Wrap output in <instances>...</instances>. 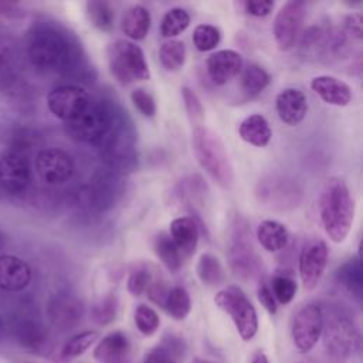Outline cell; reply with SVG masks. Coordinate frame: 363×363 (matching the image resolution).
Listing matches in <instances>:
<instances>
[{"instance_id": "1", "label": "cell", "mask_w": 363, "mask_h": 363, "mask_svg": "<svg viewBox=\"0 0 363 363\" xmlns=\"http://www.w3.org/2000/svg\"><path fill=\"white\" fill-rule=\"evenodd\" d=\"M27 57L41 72L78 75L86 60L77 37L57 23H37L27 33Z\"/></svg>"}, {"instance_id": "38", "label": "cell", "mask_w": 363, "mask_h": 363, "mask_svg": "<svg viewBox=\"0 0 363 363\" xmlns=\"http://www.w3.org/2000/svg\"><path fill=\"white\" fill-rule=\"evenodd\" d=\"M99 339V333L95 330H85L81 332L71 339L67 340V343L62 346L61 356L64 359H74L81 354H84L91 346H94Z\"/></svg>"}, {"instance_id": "37", "label": "cell", "mask_w": 363, "mask_h": 363, "mask_svg": "<svg viewBox=\"0 0 363 363\" xmlns=\"http://www.w3.org/2000/svg\"><path fill=\"white\" fill-rule=\"evenodd\" d=\"M190 24V14L182 7H173L164 13L160 21V34L164 38H174Z\"/></svg>"}, {"instance_id": "8", "label": "cell", "mask_w": 363, "mask_h": 363, "mask_svg": "<svg viewBox=\"0 0 363 363\" xmlns=\"http://www.w3.org/2000/svg\"><path fill=\"white\" fill-rule=\"evenodd\" d=\"M214 303L231 318L242 340L248 342L255 336L258 330L257 311L238 286L230 285L220 289L214 296Z\"/></svg>"}, {"instance_id": "3", "label": "cell", "mask_w": 363, "mask_h": 363, "mask_svg": "<svg viewBox=\"0 0 363 363\" xmlns=\"http://www.w3.org/2000/svg\"><path fill=\"white\" fill-rule=\"evenodd\" d=\"M135 142L136 133L130 118L126 111L116 106L113 122L102 142L96 146L109 170L118 173L132 170L135 167L138 160Z\"/></svg>"}, {"instance_id": "15", "label": "cell", "mask_w": 363, "mask_h": 363, "mask_svg": "<svg viewBox=\"0 0 363 363\" xmlns=\"http://www.w3.org/2000/svg\"><path fill=\"white\" fill-rule=\"evenodd\" d=\"M305 17V3L299 0L286 1L274 18V38L281 51L292 48L299 35Z\"/></svg>"}, {"instance_id": "29", "label": "cell", "mask_w": 363, "mask_h": 363, "mask_svg": "<svg viewBox=\"0 0 363 363\" xmlns=\"http://www.w3.org/2000/svg\"><path fill=\"white\" fill-rule=\"evenodd\" d=\"M240 74V92L242 101H248L259 95L271 81L269 74L258 64H248Z\"/></svg>"}, {"instance_id": "24", "label": "cell", "mask_w": 363, "mask_h": 363, "mask_svg": "<svg viewBox=\"0 0 363 363\" xmlns=\"http://www.w3.org/2000/svg\"><path fill=\"white\" fill-rule=\"evenodd\" d=\"M170 238L182 252L183 258L191 257L199 244V227L193 217H176L170 223Z\"/></svg>"}, {"instance_id": "22", "label": "cell", "mask_w": 363, "mask_h": 363, "mask_svg": "<svg viewBox=\"0 0 363 363\" xmlns=\"http://www.w3.org/2000/svg\"><path fill=\"white\" fill-rule=\"evenodd\" d=\"M312 91L328 105L346 106L352 101L350 86L332 75H318L311 79Z\"/></svg>"}, {"instance_id": "27", "label": "cell", "mask_w": 363, "mask_h": 363, "mask_svg": "<svg viewBox=\"0 0 363 363\" xmlns=\"http://www.w3.org/2000/svg\"><path fill=\"white\" fill-rule=\"evenodd\" d=\"M129 352V340L121 330L108 333L94 349V357L105 363H116Z\"/></svg>"}, {"instance_id": "18", "label": "cell", "mask_w": 363, "mask_h": 363, "mask_svg": "<svg viewBox=\"0 0 363 363\" xmlns=\"http://www.w3.org/2000/svg\"><path fill=\"white\" fill-rule=\"evenodd\" d=\"M47 313L50 322L57 329L68 330L81 322L84 316V305L74 295L57 294L48 301Z\"/></svg>"}, {"instance_id": "48", "label": "cell", "mask_w": 363, "mask_h": 363, "mask_svg": "<svg viewBox=\"0 0 363 363\" xmlns=\"http://www.w3.org/2000/svg\"><path fill=\"white\" fill-rule=\"evenodd\" d=\"M257 298L259 301V303L267 309L268 313L274 315L277 313V309H278V303L271 292V288H269V284L267 282H261L259 286H258V291H257Z\"/></svg>"}, {"instance_id": "43", "label": "cell", "mask_w": 363, "mask_h": 363, "mask_svg": "<svg viewBox=\"0 0 363 363\" xmlns=\"http://www.w3.org/2000/svg\"><path fill=\"white\" fill-rule=\"evenodd\" d=\"M133 318H135V325L138 330L145 336H150L159 329V325H160L159 315L156 313L155 309H152L145 303H140L136 306Z\"/></svg>"}, {"instance_id": "4", "label": "cell", "mask_w": 363, "mask_h": 363, "mask_svg": "<svg viewBox=\"0 0 363 363\" xmlns=\"http://www.w3.org/2000/svg\"><path fill=\"white\" fill-rule=\"evenodd\" d=\"M193 153L200 167L223 189L234 183V169L221 138L206 126H196L191 133Z\"/></svg>"}, {"instance_id": "33", "label": "cell", "mask_w": 363, "mask_h": 363, "mask_svg": "<svg viewBox=\"0 0 363 363\" xmlns=\"http://www.w3.org/2000/svg\"><path fill=\"white\" fill-rule=\"evenodd\" d=\"M196 274L200 282L207 286H218L225 279V272L220 259L210 252L200 255L196 265Z\"/></svg>"}, {"instance_id": "55", "label": "cell", "mask_w": 363, "mask_h": 363, "mask_svg": "<svg viewBox=\"0 0 363 363\" xmlns=\"http://www.w3.org/2000/svg\"><path fill=\"white\" fill-rule=\"evenodd\" d=\"M28 363H31V362H28Z\"/></svg>"}, {"instance_id": "42", "label": "cell", "mask_w": 363, "mask_h": 363, "mask_svg": "<svg viewBox=\"0 0 363 363\" xmlns=\"http://www.w3.org/2000/svg\"><path fill=\"white\" fill-rule=\"evenodd\" d=\"M152 279V271L149 269V265L145 262L135 264L128 275V291L133 296H140L143 292H146L149 282Z\"/></svg>"}, {"instance_id": "14", "label": "cell", "mask_w": 363, "mask_h": 363, "mask_svg": "<svg viewBox=\"0 0 363 363\" xmlns=\"http://www.w3.org/2000/svg\"><path fill=\"white\" fill-rule=\"evenodd\" d=\"M35 170L45 184L60 186L71 179L74 173V160L60 147H47L37 153Z\"/></svg>"}, {"instance_id": "7", "label": "cell", "mask_w": 363, "mask_h": 363, "mask_svg": "<svg viewBox=\"0 0 363 363\" xmlns=\"http://www.w3.org/2000/svg\"><path fill=\"white\" fill-rule=\"evenodd\" d=\"M258 203L271 210L285 211L298 207L303 199L301 184L285 174H267L255 186Z\"/></svg>"}, {"instance_id": "21", "label": "cell", "mask_w": 363, "mask_h": 363, "mask_svg": "<svg viewBox=\"0 0 363 363\" xmlns=\"http://www.w3.org/2000/svg\"><path fill=\"white\" fill-rule=\"evenodd\" d=\"M275 109L285 125H299L308 113L306 96L298 88H285L275 98Z\"/></svg>"}, {"instance_id": "54", "label": "cell", "mask_w": 363, "mask_h": 363, "mask_svg": "<svg viewBox=\"0 0 363 363\" xmlns=\"http://www.w3.org/2000/svg\"><path fill=\"white\" fill-rule=\"evenodd\" d=\"M201 363H207V362H201Z\"/></svg>"}, {"instance_id": "2", "label": "cell", "mask_w": 363, "mask_h": 363, "mask_svg": "<svg viewBox=\"0 0 363 363\" xmlns=\"http://www.w3.org/2000/svg\"><path fill=\"white\" fill-rule=\"evenodd\" d=\"M319 217L326 235L336 244L349 235L354 220V201L345 180L329 179L319 196Z\"/></svg>"}, {"instance_id": "12", "label": "cell", "mask_w": 363, "mask_h": 363, "mask_svg": "<svg viewBox=\"0 0 363 363\" xmlns=\"http://www.w3.org/2000/svg\"><path fill=\"white\" fill-rule=\"evenodd\" d=\"M228 261L234 275L242 279H250L259 274L262 262L251 245L245 225L238 224L234 230L228 250Z\"/></svg>"}, {"instance_id": "39", "label": "cell", "mask_w": 363, "mask_h": 363, "mask_svg": "<svg viewBox=\"0 0 363 363\" xmlns=\"http://www.w3.org/2000/svg\"><path fill=\"white\" fill-rule=\"evenodd\" d=\"M269 288H271V292H272L277 303L288 305L296 295L298 284L291 275L277 274L272 277Z\"/></svg>"}, {"instance_id": "25", "label": "cell", "mask_w": 363, "mask_h": 363, "mask_svg": "<svg viewBox=\"0 0 363 363\" xmlns=\"http://www.w3.org/2000/svg\"><path fill=\"white\" fill-rule=\"evenodd\" d=\"M150 24H152L150 11L142 4L130 6L123 13L121 20V28L123 34L133 41L143 40L150 30Z\"/></svg>"}, {"instance_id": "34", "label": "cell", "mask_w": 363, "mask_h": 363, "mask_svg": "<svg viewBox=\"0 0 363 363\" xmlns=\"http://www.w3.org/2000/svg\"><path fill=\"white\" fill-rule=\"evenodd\" d=\"M85 11H86L89 24L96 30L109 33L113 28L115 11L108 1H102V0L86 1Z\"/></svg>"}, {"instance_id": "13", "label": "cell", "mask_w": 363, "mask_h": 363, "mask_svg": "<svg viewBox=\"0 0 363 363\" xmlns=\"http://www.w3.org/2000/svg\"><path fill=\"white\" fill-rule=\"evenodd\" d=\"M89 94L78 85H60L47 95L50 112L65 123L74 121L89 105Z\"/></svg>"}, {"instance_id": "17", "label": "cell", "mask_w": 363, "mask_h": 363, "mask_svg": "<svg viewBox=\"0 0 363 363\" xmlns=\"http://www.w3.org/2000/svg\"><path fill=\"white\" fill-rule=\"evenodd\" d=\"M31 182V167L26 155L9 150L0 156V189L9 193L24 191Z\"/></svg>"}, {"instance_id": "47", "label": "cell", "mask_w": 363, "mask_h": 363, "mask_svg": "<svg viewBox=\"0 0 363 363\" xmlns=\"http://www.w3.org/2000/svg\"><path fill=\"white\" fill-rule=\"evenodd\" d=\"M244 10L254 17H265L274 9V1L271 0H247L242 3Z\"/></svg>"}, {"instance_id": "45", "label": "cell", "mask_w": 363, "mask_h": 363, "mask_svg": "<svg viewBox=\"0 0 363 363\" xmlns=\"http://www.w3.org/2000/svg\"><path fill=\"white\" fill-rule=\"evenodd\" d=\"M182 96H183L184 108H186L187 115L190 116L191 122H194V123L200 122L204 116V108H203L199 96L189 86L182 88Z\"/></svg>"}, {"instance_id": "36", "label": "cell", "mask_w": 363, "mask_h": 363, "mask_svg": "<svg viewBox=\"0 0 363 363\" xmlns=\"http://www.w3.org/2000/svg\"><path fill=\"white\" fill-rule=\"evenodd\" d=\"M159 61L167 71H179L186 61V45L180 40H167L159 48Z\"/></svg>"}, {"instance_id": "19", "label": "cell", "mask_w": 363, "mask_h": 363, "mask_svg": "<svg viewBox=\"0 0 363 363\" xmlns=\"http://www.w3.org/2000/svg\"><path fill=\"white\" fill-rule=\"evenodd\" d=\"M242 69V57L234 50H220L206 60V71L216 85H224L235 78Z\"/></svg>"}, {"instance_id": "50", "label": "cell", "mask_w": 363, "mask_h": 363, "mask_svg": "<svg viewBox=\"0 0 363 363\" xmlns=\"http://www.w3.org/2000/svg\"><path fill=\"white\" fill-rule=\"evenodd\" d=\"M345 30L352 38L362 40V14L352 13L345 18Z\"/></svg>"}, {"instance_id": "44", "label": "cell", "mask_w": 363, "mask_h": 363, "mask_svg": "<svg viewBox=\"0 0 363 363\" xmlns=\"http://www.w3.org/2000/svg\"><path fill=\"white\" fill-rule=\"evenodd\" d=\"M130 101L133 106L146 118H152L156 113V101L150 92L145 88H136L130 92Z\"/></svg>"}, {"instance_id": "23", "label": "cell", "mask_w": 363, "mask_h": 363, "mask_svg": "<svg viewBox=\"0 0 363 363\" xmlns=\"http://www.w3.org/2000/svg\"><path fill=\"white\" fill-rule=\"evenodd\" d=\"M13 335L16 342L31 352L43 350L50 340L48 329L37 319L21 318L13 325Z\"/></svg>"}, {"instance_id": "28", "label": "cell", "mask_w": 363, "mask_h": 363, "mask_svg": "<svg viewBox=\"0 0 363 363\" xmlns=\"http://www.w3.org/2000/svg\"><path fill=\"white\" fill-rule=\"evenodd\" d=\"M257 240L261 247L269 252L281 251L289 241L288 228L277 220H264L258 224Z\"/></svg>"}, {"instance_id": "10", "label": "cell", "mask_w": 363, "mask_h": 363, "mask_svg": "<svg viewBox=\"0 0 363 363\" xmlns=\"http://www.w3.org/2000/svg\"><path fill=\"white\" fill-rule=\"evenodd\" d=\"M325 319L319 305L308 303L302 306L294 316L291 325V336L295 349L299 353L311 352L322 336Z\"/></svg>"}, {"instance_id": "20", "label": "cell", "mask_w": 363, "mask_h": 363, "mask_svg": "<svg viewBox=\"0 0 363 363\" xmlns=\"http://www.w3.org/2000/svg\"><path fill=\"white\" fill-rule=\"evenodd\" d=\"M31 268L20 257L0 255V289L6 292H20L31 282Z\"/></svg>"}, {"instance_id": "9", "label": "cell", "mask_w": 363, "mask_h": 363, "mask_svg": "<svg viewBox=\"0 0 363 363\" xmlns=\"http://www.w3.org/2000/svg\"><path fill=\"white\" fill-rule=\"evenodd\" d=\"M323 343L328 354L335 359H347L360 350L362 339L354 323L346 316H333L323 325Z\"/></svg>"}, {"instance_id": "49", "label": "cell", "mask_w": 363, "mask_h": 363, "mask_svg": "<svg viewBox=\"0 0 363 363\" xmlns=\"http://www.w3.org/2000/svg\"><path fill=\"white\" fill-rule=\"evenodd\" d=\"M162 346H164L173 356H176L180 362L183 360L184 354H186V345L184 342L174 336V335H166L163 339H162Z\"/></svg>"}, {"instance_id": "51", "label": "cell", "mask_w": 363, "mask_h": 363, "mask_svg": "<svg viewBox=\"0 0 363 363\" xmlns=\"http://www.w3.org/2000/svg\"><path fill=\"white\" fill-rule=\"evenodd\" d=\"M251 363H269V362H268V359H267L265 353H264V352H261V350H258V352H255V353H254Z\"/></svg>"}, {"instance_id": "5", "label": "cell", "mask_w": 363, "mask_h": 363, "mask_svg": "<svg viewBox=\"0 0 363 363\" xmlns=\"http://www.w3.org/2000/svg\"><path fill=\"white\" fill-rule=\"evenodd\" d=\"M116 106L118 105L106 99H91L82 113L65 123L68 135L78 142L98 146L113 122Z\"/></svg>"}, {"instance_id": "40", "label": "cell", "mask_w": 363, "mask_h": 363, "mask_svg": "<svg viewBox=\"0 0 363 363\" xmlns=\"http://www.w3.org/2000/svg\"><path fill=\"white\" fill-rule=\"evenodd\" d=\"M118 312V298L115 294L109 292L101 298L91 309V319L101 326L109 325L115 320Z\"/></svg>"}, {"instance_id": "41", "label": "cell", "mask_w": 363, "mask_h": 363, "mask_svg": "<svg viewBox=\"0 0 363 363\" xmlns=\"http://www.w3.org/2000/svg\"><path fill=\"white\" fill-rule=\"evenodd\" d=\"M193 44L194 47L201 51H211L214 50L221 40L220 30L211 24H199L193 30Z\"/></svg>"}, {"instance_id": "16", "label": "cell", "mask_w": 363, "mask_h": 363, "mask_svg": "<svg viewBox=\"0 0 363 363\" xmlns=\"http://www.w3.org/2000/svg\"><path fill=\"white\" fill-rule=\"evenodd\" d=\"M329 250L323 240H309L299 255V277L306 289H313L320 281L328 265Z\"/></svg>"}, {"instance_id": "52", "label": "cell", "mask_w": 363, "mask_h": 363, "mask_svg": "<svg viewBox=\"0 0 363 363\" xmlns=\"http://www.w3.org/2000/svg\"><path fill=\"white\" fill-rule=\"evenodd\" d=\"M4 330H6L4 320H3V318L0 316V340H1V339H3V336H4Z\"/></svg>"}, {"instance_id": "31", "label": "cell", "mask_w": 363, "mask_h": 363, "mask_svg": "<svg viewBox=\"0 0 363 363\" xmlns=\"http://www.w3.org/2000/svg\"><path fill=\"white\" fill-rule=\"evenodd\" d=\"M153 251L160 262L170 271L177 272L183 265V255L170 238V235L164 231H160L153 238Z\"/></svg>"}, {"instance_id": "6", "label": "cell", "mask_w": 363, "mask_h": 363, "mask_svg": "<svg viewBox=\"0 0 363 363\" xmlns=\"http://www.w3.org/2000/svg\"><path fill=\"white\" fill-rule=\"evenodd\" d=\"M108 67L111 75L121 85L150 78L143 50L129 40H116L108 47Z\"/></svg>"}, {"instance_id": "32", "label": "cell", "mask_w": 363, "mask_h": 363, "mask_svg": "<svg viewBox=\"0 0 363 363\" xmlns=\"http://www.w3.org/2000/svg\"><path fill=\"white\" fill-rule=\"evenodd\" d=\"M18 69V50L13 38L0 31V81H11Z\"/></svg>"}, {"instance_id": "46", "label": "cell", "mask_w": 363, "mask_h": 363, "mask_svg": "<svg viewBox=\"0 0 363 363\" xmlns=\"http://www.w3.org/2000/svg\"><path fill=\"white\" fill-rule=\"evenodd\" d=\"M145 363H180V360L173 356L164 346L157 345L146 353Z\"/></svg>"}, {"instance_id": "35", "label": "cell", "mask_w": 363, "mask_h": 363, "mask_svg": "<svg viewBox=\"0 0 363 363\" xmlns=\"http://www.w3.org/2000/svg\"><path fill=\"white\" fill-rule=\"evenodd\" d=\"M173 319L183 320L191 309V301L189 292L183 286H172L167 291L162 306Z\"/></svg>"}, {"instance_id": "53", "label": "cell", "mask_w": 363, "mask_h": 363, "mask_svg": "<svg viewBox=\"0 0 363 363\" xmlns=\"http://www.w3.org/2000/svg\"><path fill=\"white\" fill-rule=\"evenodd\" d=\"M4 244H6V235H4V233L0 230V250L4 247Z\"/></svg>"}, {"instance_id": "11", "label": "cell", "mask_w": 363, "mask_h": 363, "mask_svg": "<svg viewBox=\"0 0 363 363\" xmlns=\"http://www.w3.org/2000/svg\"><path fill=\"white\" fill-rule=\"evenodd\" d=\"M121 180L118 173L112 170H104L94 174L91 183L78 191V197L82 204L89 206L92 210L104 211L113 206L121 194Z\"/></svg>"}, {"instance_id": "26", "label": "cell", "mask_w": 363, "mask_h": 363, "mask_svg": "<svg viewBox=\"0 0 363 363\" xmlns=\"http://www.w3.org/2000/svg\"><path fill=\"white\" fill-rule=\"evenodd\" d=\"M238 135L244 142L257 147H264L269 143L272 130L265 116L254 113L241 121L238 125Z\"/></svg>"}, {"instance_id": "30", "label": "cell", "mask_w": 363, "mask_h": 363, "mask_svg": "<svg viewBox=\"0 0 363 363\" xmlns=\"http://www.w3.org/2000/svg\"><path fill=\"white\" fill-rule=\"evenodd\" d=\"M337 282L359 302L363 294V269L359 258L347 259L336 271Z\"/></svg>"}]
</instances>
